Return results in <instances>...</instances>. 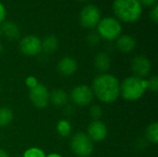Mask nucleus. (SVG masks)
<instances>
[{
	"instance_id": "f257e3e1",
	"label": "nucleus",
	"mask_w": 158,
	"mask_h": 157,
	"mask_svg": "<svg viewBox=\"0 0 158 157\" xmlns=\"http://www.w3.org/2000/svg\"><path fill=\"white\" fill-rule=\"evenodd\" d=\"M92 91L99 101L105 104H111L120 96V81L112 74L102 73L94 78Z\"/></svg>"
},
{
	"instance_id": "f03ea898",
	"label": "nucleus",
	"mask_w": 158,
	"mask_h": 157,
	"mask_svg": "<svg viewBox=\"0 0 158 157\" xmlns=\"http://www.w3.org/2000/svg\"><path fill=\"white\" fill-rule=\"evenodd\" d=\"M113 11L116 19L126 23H133L140 19L143 6L139 0H115Z\"/></svg>"
},
{
	"instance_id": "7ed1b4c3",
	"label": "nucleus",
	"mask_w": 158,
	"mask_h": 157,
	"mask_svg": "<svg viewBox=\"0 0 158 157\" xmlns=\"http://www.w3.org/2000/svg\"><path fill=\"white\" fill-rule=\"evenodd\" d=\"M147 91V81L135 76L126 78L120 83V95L127 101L141 99Z\"/></svg>"
},
{
	"instance_id": "20e7f679",
	"label": "nucleus",
	"mask_w": 158,
	"mask_h": 157,
	"mask_svg": "<svg viewBox=\"0 0 158 157\" xmlns=\"http://www.w3.org/2000/svg\"><path fill=\"white\" fill-rule=\"evenodd\" d=\"M99 37L106 41L117 40L122 32V25L118 19L114 17L101 19L96 26Z\"/></svg>"
},
{
	"instance_id": "39448f33",
	"label": "nucleus",
	"mask_w": 158,
	"mask_h": 157,
	"mask_svg": "<svg viewBox=\"0 0 158 157\" xmlns=\"http://www.w3.org/2000/svg\"><path fill=\"white\" fill-rule=\"evenodd\" d=\"M70 148L77 156L89 157L94 152V143L86 133L78 132L71 138Z\"/></svg>"
},
{
	"instance_id": "423d86ee",
	"label": "nucleus",
	"mask_w": 158,
	"mask_h": 157,
	"mask_svg": "<svg viewBox=\"0 0 158 157\" xmlns=\"http://www.w3.org/2000/svg\"><path fill=\"white\" fill-rule=\"evenodd\" d=\"M101 20V12L95 5H86L80 13V23L85 29H94Z\"/></svg>"
},
{
	"instance_id": "0eeeda50",
	"label": "nucleus",
	"mask_w": 158,
	"mask_h": 157,
	"mask_svg": "<svg viewBox=\"0 0 158 157\" xmlns=\"http://www.w3.org/2000/svg\"><path fill=\"white\" fill-rule=\"evenodd\" d=\"M94 93L88 85L81 84L75 86L70 93V99L77 106H87L94 100Z\"/></svg>"
},
{
	"instance_id": "6e6552de",
	"label": "nucleus",
	"mask_w": 158,
	"mask_h": 157,
	"mask_svg": "<svg viewBox=\"0 0 158 157\" xmlns=\"http://www.w3.org/2000/svg\"><path fill=\"white\" fill-rule=\"evenodd\" d=\"M49 94L50 93L47 87L42 83H39L36 87L30 90L29 99L35 107L43 109L49 104Z\"/></svg>"
},
{
	"instance_id": "1a4fd4ad",
	"label": "nucleus",
	"mask_w": 158,
	"mask_h": 157,
	"mask_svg": "<svg viewBox=\"0 0 158 157\" xmlns=\"http://www.w3.org/2000/svg\"><path fill=\"white\" fill-rule=\"evenodd\" d=\"M19 49L27 56H35L42 52V40L35 35H27L21 39Z\"/></svg>"
},
{
	"instance_id": "9d476101",
	"label": "nucleus",
	"mask_w": 158,
	"mask_h": 157,
	"mask_svg": "<svg viewBox=\"0 0 158 157\" xmlns=\"http://www.w3.org/2000/svg\"><path fill=\"white\" fill-rule=\"evenodd\" d=\"M131 68L135 77L144 79L151 73L152 63L150 59L144 56H136L131 60Z\"/></svg>"
},
{
	"instance_id": "9b49d317",
	"label": "nucleus",
	"mask_w": 158,
	"mask_h": 157,
	"mask_svg": "<svg viewBox=\"0 0 158 157\" xmlns=\"http://www.w3.org/2000/svg\"><path fill=\"white\" fill-rule=\"evenodd\" d=\"M86 134L93 143H100L107 136V127L100 119L93 120L88 126Z\"/></svg>"
},
{
	"instance_id": "f8f14e48",
	"label": "nucleus",
	"mask_w": 158,
	"mask_h": 157,
	"mask_svg": "<svg viewBox=\"0 0 158 157\" xmlns=\"http://www.w3.org/2000/svg\"><path fill=\"white\" fill-rule=\"evenodd\" d=\"M56 68L60 75L65 77H69L72 76L77 71L78 63L74 58L70 56H65L58 61Z\"/></svg>"
},
{
	"instance_id": "ddd939ff",
	"label": "nucleus",
	"mask_w": 158,
	"mask_h": 157,
	"mask_svg": "<svg viewBox=\"0 0 158 157\" xmlns=\"http://www.w3.org/2000/svg\"><path fill=\"white\" fill-rule=\"evenodd\" d=\"M117 48L124 54H128L132 52L136 47V41L131 35H120L117 39Z\"/></svg>"
},
{
	"instance_id": "4468645a",
	"label": "nucleus",
	"mask_w": 158,
	"mask_h": 157,
	"mask_svg": "<svg viewBox=\"0 0 158 157\" xmlns=\"http://www.w3.org/2000/svg\"><path fill=\"white\" fill-rule=\"evenodd\" d=\"M69 95L62 89H55L49 94V102L56 107H62L68 104Z\"/></svg>"
},
{
	"instance_id": "2eb2a0df",
	"label": "nucleus",
	"mask_w": 158,
	"mask_h": 157,
	"mask_svg": "<svg viewBox=\"0 0 158 157\" xmlns=\"http://www.w3.org/2000/svg\"><path fill=\"white\" fill-rule=\"evenodd\" d=\"M0 26L3 35H5L7 39L16 40L19 37L20 31L16 23L11 21H4Z\"/></svg>"
},
{
	"instance_id": "dca6fc26",
	"label": "nucleus",
	"mask_w": 158,
	"mask_h": 157,
	"mask_svg": "<svg viewBox=\"0 0 158 157\" xmlns=\"http://www.w3.org/2000/svg\"><path fill=\"white\" fill-rule=\"evenodd\" d=\"M110 66H111V59H110V56L106 53L101 52L95 56L94 67L97 70L105 73L110 68Z\"/></svg>"
},
{
	"instance_id": "f3484780",
	"label": "nucleus",
	"mask_w": 158,
	"mask_h": 157,
	"mask_svg": "<svg viewBox=\"0 0 158 157\" xmlns=\"http://www.w3.org/2000/svg\"><path fill=\"white\" fill-rule=\"evenodd\" d=\"M58 45V39L54 35H49L42 41V51L45 54H53L57 50Z\"/></svg>"
},
{
	"instance_id": "a211bd4d",
	"label": "nucleus",
	"mask_w": 158,
	"mask_h": 157,
	"mask_svg": "<svg viewBox=\"0 0 158 157\" xmlns=\"http://www.w3.org/2000/svg\"><path fill=\"white\" fill-rule=\"evenodd\" d=\"M13 111L8 107H0V128L8 126L13 120Z\"/></svg>"
},
{
	"instance_id": "6ab92c4d",
	"label": "nucleus",
	"mask_w": 158,
	"mask_h": 157,
	"mask_svg": "<svg viewBox=\"0 0 158 157\" xmlns=\"http://www.w3.org/2000/svg\"><path fill=\"white\" fill-rule=\"evenodd\" d=\"M71 123L67 119H60L56 124V131L63 138L69 137L71 133Z\"/></svg>"
},
{
	"instance_id": "aec40b11",
	"label": "nucleus",
	"mask_w": 158,
	"mask_h": 157,
	"mask_svg": "<svg viewBox=\"0 0 158 157\" xmlns=\"http://www.w3.org/2000/svg\"><path fill=\"white\" fill-rule=\"evenodd\" d=\"M145 135L147 140L154 144H156L158 143V123L157 122H153L150 125H148Z\"/></svg>"
},
{
	"instance_id": "412c9836",
	"label": "nucleus",
	"mask_w": 158,
	"mask_h": 157,
	"mask_svg": "<svg viewBox=\"0 0 158 157\" xmlns=\"http://www.w3.org/2000/svg\"><path fill=\"white\" fill-rule=\"evenodd\" d=\"M46 155L39 147H31L28 148L24 153L22 157H45Z\"/></svg>"
},
{
	"instance_id": "4be33fe9",
	"label": "nucleus",
	"mask_w": 158,
	"mask_h": 157,
	"mask_svg": "<svg viewBox=\"0 0 158 157\" xmlns=\"http://www.w3.org/2000/svg\"><path fill=\"white\" fill-rule=\"evenodd\" d=\"M103 115V110L100 105H94L90 107V116L94 120H99Z\"/></svg>"
},
{
	"instance_id": "5701e85b",
	"label": "nucleus",
	"mask_w": 158,
	"mask_h": 157,
	"mask_svg": "<svg viewBox=\"0 0 158 157\" xmlns=\"http://www.w3.org/2000/svg\"><path fill=\"white\" fill-rule=\"evenodd\" d=\"M147 90L154 93L158 91V78L156 75H153L149 80H147Z\"/></svg>"
},
{
	"instance_id": "b1692460",
	"label": "nucleus",
	"mask_w": 158,
	"mask_h": 157,
	"mask_svg": "<svg viewBox=\"0 0 158 157\" xmlns=\"http://www.w3.org/2000/svg\"><path fill=\"white\" fill-rule=\"evenodd\" d=\"M25 84L26 86L31 90L34 87H36L39 84V81L37 80V78H35L34 76H28L25 79Z\"/></svg>"
},
{
	"instance_id": "393cba45",
	"label": "nucleus",
	"mask_w": 158,
	"mask_h": 157,
	"mask_svg": "<svg viewBox=\"0 0 158 157\" xmlns=\"http://www.w3.org/2000/svg\"><path fill=\"white\" fill-rule=\"evenodd\" d=\"M150 19H151L155 23H157V21H158V5L157 4L152 7L151 12H150Z\"/></svg>"
},
{
	"instance_id": "a878e982",
	"label": "nucleus",
	"mask_w": 158,
	"mask_h": 157,
	"mask_svg": "<svg viewBox=\"0 0 158 157\" xmlns=\"http://www.w3.org/2000/svg\"><path fill=\"white\" fill-rule=\"evenodd\" d=\"M6 17V7H5V6L0 2V25L5 21Z\"/></svg>"
},
{
	"instance_id": "bb28decb",
	"label": "nucleus",
	"mask_w": 158,
	"mask_h": 157,
	"mask_svg": "<svg viewBox=\"0 0 158 157\" xmlns=\"http://www.w3.org/2000/svg\"><path fill=\"white\" fill-rule=\"evenodd\" d=\"M139 2L141 3L142 6H149V7H153L157 4V0H139Z\"/></svg>"
},
{
	"instance_id": "cd10ccee",
	"label": "nucleus",
	"mask_w": 158,
	"mask_h": 157,
	"mask_svg": "<svg viewBox=\"0 0 158 157\" xmlns=\"http://www.w3.org/2000/svg\"><path fill=\"white\" fill-rule=\"evenodd\" d=\"M100 41V37L97 33H94L88 37V42L92 44H96Z\"/></svg>"
},
{
	"instance_id": "c85d7f7f",
	"label": "nucleus",
	"mask_w": 158,
	"mask_h": 157,
	"mask_svg": "<svg viewBox=\"0 0 158 157\" xmlns=\"http://www.w3.org/2000/svg\"><path fill=\"white\" fill-rule=\"evenodd\" d=\"M0 157H9V155H8V154L5 150L0 148Z\"/></svg>"
},
{
	"instance_id": "c756f323",
	"label": "nucleus",
	"mask_w": 158,
	"mask_h": 157,
	"mask_svg": "<svg viewBox=\"0 0 158 157\" xmlns=\"http://www.w3.org/2000/svg\"><path fill=\"white\" fill-rule=\"evenodd\" d=\"M45 157H63L61 155L59 154H56V153H52V154H49L47 155Z\"/></svg>"
},
{
	"instance_id": "7c9ffc66",
	"label": "nucleus",
	"mask_w": 158,
	"mask_h": 157,
	"mask_svg": "<svg viewBox=\"0 0 158 157\" xmlns=\"http://www.w3.org/2000/svg\"><path fill=\"white\" fill-rule=\"evenodd\" d=\"M3 50H4V46H3V44H2V43H0V54H1L2 52H3Z\"/></svg>"
},
{
	"instance_id": "2f4dec72",
	"label": "nucleus",
	"mask_w": 158,
	"mask_h": 157,
	"mask_svg": "<svg viewBox=\"0 0 158 157\" xmlns=\"http://www.w3.org/2000/svg\"><path fill=\"white\" fill-rule=\"evenodd\" d=\"M3 33H2V30H1V26H0V36H2Z\"/></svg>"
},
{
	"instance_id": "473e14b6",
	"label": "nucleus",
	"mask_w": 158,
	"mask_h": 157,
	"mask_svg": "<svg viewBox=\"0 0 158 157\" xmlns=\"http://www.w3.org/2000/svg\"><path fill=\"white\" fill-rule=\"evenodd\" d=\"M78 1H81V2H85V1H89V0H78Z\"/></svg>"
},
{
	"instance_id": "72a5a7b5",
	"label": "nucleus",
	"mask_w": 158,
	"mask_h": 157,
	"mask_svg": "<svg viewBox=\"0 0 158 157\" xmlns=\"http://www.w3.org/2000/svg\"><path fill=\"white\" fill-rule=\"evenodd\" d=\"M0 92H1V85H0Z\"/></svg>"
}]
</instances>
